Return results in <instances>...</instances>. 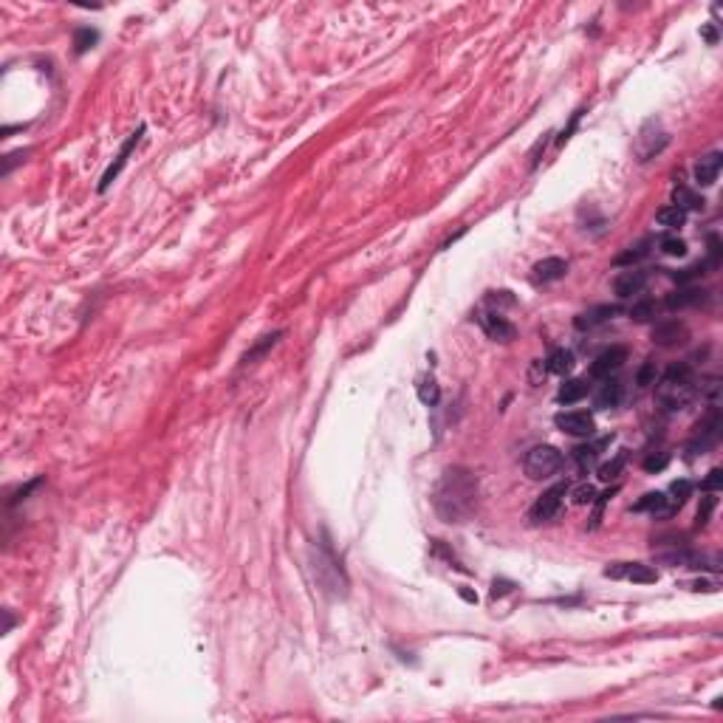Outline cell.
<instances>
[{"label": "cell", "mask_w": 723, "mask_h": 723, "mask_svg": "<svg viewBox=\"0 0 723 723\" xmlns=\"http://www.w3.org/2000/svg\"><path fill=\"white\" fill-rule=\"evenodd\" d=\"M478 478L463 466H449L433 492V508L444 523H466L478 511Z\"/></svg>", "instance_id": "obj_1"}, {"label": "cell", "mask_w": 723, "mask_h": 723, "mask_svg": "<svg viewBox=\"0 0 723 723\" xmlns=\"http://www.w3.org/2000/svg\"><path fill=\"white\" fill-rule=\"evenodd\" d=\"M608 441H610V438L596 441V444H582V447H577V449L571 452V458H574L577 469H580V472H588V469L596 463V458H599V452H602V447H605Z\"/></svg>", "instance_id": "obj_19"}, {"label": "cell", "mask_w": 723, "mask_h": 723, "mask_svg": "<svg viewBox=\"0 0 723 723\" xmlns=\"http://www.w3.org/2000/svg\"><path fill=\"white\" fill-rule=\"evenodd\" d=\"M647 286V271H639V269H630V271H622L616 280H613V291L616 297L627 300L633 294H641Z\"/></svg>", "instance_id": "obj_12"}, {"label": "cell", "mask_w": 723, "mask_h": 723, "mask_svg": "<svg viewBox=\"0 0 723 723\" xmlns=\"http://www.w3.org/2000/svg\"><path fill=\"white\" fill-rule=\"evenodd\" d=\"M655 376H658L655 362H653V359H647L644 365L639 368V373H636V385H639V388H650V385H655Z\"/></svg>", "instance_id": "obj_33"}, {"label": "cell", "mask_w": 723, "mask_h": 723, "mask_svg": "<svg viewBox=\"0 0 723 723\" xmlns=\"http://www.w3.org/2000/svg\"><path fill=\"white\" fill-rule=\"evenodd\" d=\"M658 249H661L664 255H670V257H684V255H686V243H684L678 235H664V238L658 241Z\"/></svg>", "instance_id": "obj_31"}, {"label": "cell", "mask_w": 723, "mask_h": 723, "mask_svg": "<svg viewBox=\"0 0 723 723\" xmlns=\"http://www.w3.org/2000/svg\"><path fill=\"white\" fill-rule=\"evenodd\" d=\"M534 283H557V280H563L565 274H568V263L563 260V257H546V260H539V263H534Z\"/></svg>", "instance_id": "obj_11"}, {"label": "cell", "mask_w": 723, "mask_h": 723, "mask_svg": "<svg viewBox=\"0 0 723 723\" xmlns=\"http://www.w3.org/2000/svg\"><path fill=\"white\" fill-rule=\"evenodd\" d=\"M698 393V382L695 373L686 362H675L664 371V376L655 382V399L664 410H684Z\"/></svg>", "instance_id": "obj_2"}, {"label": "cell", "mask_w": 723, "mask_h": 723, "mask_svg": "<svg viewBox=\"0 0 723 723\" xmlns=\"http://www.w3.org/2000/svg\"><path fill=\"white\" fill-rule=\"evenodd\" d=\"M706 269H717L720 266V241L717 235H709V257L703 260Z\"/></svg>", "instance_id": "obj_39"}, {"label": "cell", "mask_w": 723, "mask_h": 723, "mask_svg": "<svg viewBox=\"0 0 723 723\" xmlns=\"http://www.w3.org/2000/svg\"><path fill=\"white\" fill-rule=\"evenodd\" d=\"M23 155H26V150H20V153H12V155H6V161H4V175H9V172H12V167H15V164H18V161H20Z\"/></svg>", "instance_id": "obj_40"}, {"label": "cell", "mask_w": 723, "mask_h": 723, "mask_svg": "<svg viewBox=\"0 0 723 723\" xmlns=\"http://www.w3.org/2000/svg\"><path fill=\"white\" fill-rule=\"evenodd\" d=\"M280 336H283L280 331H274V333H266V336H260V339H257V345H255L252 350H246V353L241 356V368H246V365H255V362H257L260 356H266V353H269V350H271V347H274V345L280 342Z\"/></svg>", "instance_id": "obj_20"}, {"label": "cell", "mask_w": 723, "mask_h": 723, "mask_svg": "<svg viewBox=\"0 0 723 723\" xmlns=\"http://www.w3.org/2000/svg\"><path fill=\"white\" fill-rule=\"evenodd\" d=\"M480 325H483V331H486V336L489 339H494V342H511L514 336H517V328L506 319V316H500V314H483L480 316Z\"/></svg>", "instance_id": "obj_10"}, {"label": "cell", "mask_w": 723, "mask_h": 723, "mask_svg": "<svg viewBox=\"0 0 723 723\" xmlns=\"http://www.w3.org/2000/svg\"><path fill=\"white\" fill-rule=\"evenodd\" d=\"M633 511H647L653 517H661L664 520V511H667V494L664 492H647L636 506Z\"/></svg>", "instance_id": "obj_23"}, {"label": "cell", "mask_w": 723, "mask_h": 723, "mask_svg": "<svg viewBox=\"0 0 723 723\" xmlns=\"http://www.w3.org/2000/svg\"><path fill=\"white\" fill-rule=\"evenodd\" d=\"M627 314H630V319H636V322H650V319H655V314H658V302L650 300V297H644V300L633 302V308H630Z\"/></svg>", "instance_id": "obj_27"}, {"label": "cell", "mask_w": 723, "mask_h": 723, "mask_svg": "<svg viewBox=\"0 0 723 723\" xmlns=\"http://www.w3.org/2000/svg\"><path fill=\"white\" fill-rule=\"evenodd\" d=\"M686 339H689V328L681 319H661L653 325V342L658 347H678V345H686Z\"/></svg>", "instance_id": "obj_8"}, {"label": "cell", "mask_w": 723, "mask_h": 723, "mask_svg": "<svg viewBox=\"0 0 723 723\" xmlns=\"http://www.w3.org/2000/svg\"><path fill=\"white\" fill-rule=\"evenodd\" d=\"M650 238H644V241H639V243H633V246H627V252H622L619 257H616V263L619 266H630V263H636V260H641V257H647V252H650Z\"/></svg>", "instance_id": "obj_29"}, {"label": "cell", "mask_w": 723, "mask_h": 723, "mask_svg": "<svg viewBox=\"0 0 723 723\" xmlns=\"http://www.w3.org/2000/svg\"><path fill=\"white\" fill-rule=\"evenodd\" d=\"M672 207H678L684 212H695V210H703V198L695 196L689 187L678 184V187H672Z\"/></svg>", "instance_id": "obj_22"}, {"label": "cell", "mask_w": 723, "mask_h": 723, "mask_svg": "<svg viewBox=\"0 0 723 723\" xmlns=\"http://www.w3.org/2000/svg\"><path fill=\"white\" fill-rule=\"evenodd\" d=\"M605 577L608 580H627V582H636V585L658 582V571L644 565V563H610L605 568Z\"/></svg>", "instance_id": "obj_6"}, {"label": "cell", "mask_w": 723, "mask_h": 723, "mask_svg": "<svg viewBox=\"0 0 723 723\" xmlns=\"http://www.w3.org/2000/svg\"><path fill=\"white\" fill-rule=\"evenodd\" d=\"M689 494H692V480H686V478L675 480V483L670 486V492H667V511H664V520L672 517V514L689 500Z\"/></svg>", "instance_id": "obj_18"}, {"label": "cell", "mask_w": 723, "mask_h": 723, "mask_svg": "<svg viewBox=\"0 0 723 723\" xmlns=\"http://www.w3.org/2000/svg\"><path fill=\"white\" fill-rule=\"evenodd\" d=\"M96 32L94 29H79L77 32V37H74V46H77V54H82V51H88L94 43H96Z\"/></svg>", "instance_id": "obj_37"}, {"label": "cell", "mask_w": 723, "mask_h": 723, "mask_svg": "<svg viewBox=\"0 0 723 723\" xmlns=\"http://www.w3.org/2000/svg\"><path fill=\"white\" fill-rule=\"evenodd\" d=\"M565 494H568V483H557V486L546 489V492H542V494L534 500V506H531V511H528V520H531V523H549V520H554V517L560 514V508H563Z\"/></svg>", "instance_id": "obj_5"}, {"label": "cell", "mask_w": 723, "mask_h": 723, "mask_svg": "<svg viewBox=\"0 0 723 723\" xmlns=\"http://www.w3.org/2000/svg\"><path fill=\"white\" fill-rule=\"evenodd\" d=\"M700 37H703L709 46H715V43H717V32H715V26H703V29H700Z\"/></svg>", "instance_id": "obj_42"}, {"label": "cell", "mask_w": 723, "mask_h": 723, "mask_svg": "<svg viewBox=\"0 0 723 723\" xmlns=\"http://www.w3.org/2000/svg\"><path fill=\"white\" fill-rule=\"evenodd\" d=\"M720 172V153H709L695 164V181L700 187H712Z\"/></svg>", "instance_id": "obj_17"}, {"label": "cell", "mask_w": 723, "mask_h": 723, "mask_svg": "<svg viewBox=\"0 0 723 723\" xmlns=\"http://www.w3.org/2000/svg\"><path fill=\"white\" fill-rule=\"evenodd\" d=\"M715 506H717V497H715V492H703V497H700V506H698V523H695V528H706V525H709Z\"/></svg>", "instance_id": "obj_30"}, {"label": "cell", "mask_w": 723, "mask_h": 723, "mask_svg": "<svg viewBox=\"0 0 723 723\" xmlns=\"http://www.w3.org/2000/svg\"><path fill=\"white\" fill-rule=\"evenodd\" d=\"M539 371H546V362L537 359L534 365H531V385H539Z\"/></svg>", "instance_id": "obj_43"}, {"label": "cell", "mask_w": 723, "mask_h": 723, "mask_svg": "<svg viewBox=\"0 0 723 723\" xmlns=\"http://www.w3.org/2000/svg\"><path fill=\"white\" fill-rule=\"evenodd\" d=\"M720 430H723L720 410H717V407H709V410L700 416V421L695 424L692 438L686 441V452H689V455H703V452H709V449L720 441Z\"/></svg>", "instance_id": "obj_4"}, {"label": "cell", "mask_w": 723, "mask_h": 723, "mask_svg": "<svg viewBox=\"0 0 723 723\" xmlns=\"http://www.w3.org/2000/svg\"><path fill=\"white\" fill-rule=\"evenodd\" d=\"M523 469L531 480H549L563 469V452L557 447H549V444L531 447L523 458Z\"/></svg>", "instance_id": "obj_3"}, {"label": "cell", "mask_w": 723, "mask_h": 723, "mask_svg": "<svg viewBox=\"0 0 723 723\" xmlns=\"http://www.w3.org/2000/svg\"><path fill=\"white\" fill-rule=\"evenodd\" d=\"M616 314H622L619 305H594V308L582 311V314L574 319V328H577V331H591V328H596V325L613 319Z\"/></svg>", "instance_id": "obj_13"}, {"label": "cell", "mask_w": 723, "mask_h": 723, "mask_svg": "<svg viewBox=\"0 0 723 723\" xmlns=\"http://www.w3.org/2000/svg\"><path fill=\"white\" fill-rule=\"evenodd\" d=\"M458 594H461V599H463V602H469V605H475V602H478V594H472L469 588H458Z\"/></svg>", "instance_id": "obj_44"}, {"label": "cell", "mask_w": 723, "mask_h": 723, "mask_svg": "<svg viewBox=\"0 0 723 723\" xmlns=\"http://www.w3.org/2000/svg\"><path fill=\"white\" fill-rule=\"evenodd\" d=\"M625 463H627V449H619V452H616L610 461H605V463L599 466V480H605V483L616 480V478L622 475Z\"/></svg>", "instance_id": "obj_25"}, {"label": "cell", "mask_w": 723, "mask_h": 723, "mask_svg": "<svg viewBox=\"0 0 723 723\" xmlns=\"http://www.w3.org/2000/svg\"><path fill=\"white\" fill-rule=\"evenodd\" d=\"M619 489H608V492H602V494H596V508H594V517H591V528H596L599 525V520H602V511H605V506H608V500L616 494Z\"/></svg>", "instance_id": "obj_38"}, {"label": "cell", "mask_w": 723, "mask_h": 723, "mask_svg": "<svg viewBox=\"0 0 723 723\" xmlns=\"http://www.w3.org/2000/svg\"><path fill=\"white\" fill-rule=\"evenodd\" d=\"M546 371L549 373H557V376H565L574 371V353L565 350V347H557L549 359H546Z\"/></svg>", "instance_id": "obj_21"}, {"label": "cell", "mask_w": 723, "mask_h": 723, "mask_svg": "<svg viewBox=\"0 0 723 723\" xmlns=\"http://www.w3.org/2000/svg\"><path fill=\"white\" fill-rule=\"evenodd\" d=\"M588 396V382L585 379H568L563 388H560V393H557V399L563 402V404H577V402H582Z\"/></svg>", "instance_id": "obj_24"}, {"label": "cell", "mask_w": 723, "mask_h": 723, "mask_svg": "<svg viewBox=\"0 0 723 723\" xmlns=\"http://www.w3.org/2000/svg\"><path fill=\"white\" fill-rule=\"evenodd\" d=\"M706 300V291L703 288H695V286H686V288H675L667 294L664 305L670 311H678V308H689V305H700Z\"/></svg>", "instance_id": "obj_16"}, {"label": "cell", "mask_w": 723, "mask_h": 723, "mask_svg": "<svg viewBox=\"0 0 723 723\" xmlns=\"http://www.w3.org/2000/svg\"><path fill=\"white\" fill-rule=\"evenodd\" d=\"M655 221H658V226H667V229H678V226H684V224H686V212L670 204V207L658 210Z\"/></svg>", "instance_id": "obj_26"}, {"label": "cell", "mask_w": 723, "mask_h": 723, "mask_svg": "<svg viewBox=\"0 0 723 723\" xmlns=\"http://www.w3.org/2000/svg\"><path fill=\"white\" fill-rule=\"evenodd\" d=\"M667 463H670V455H664V452H653V455H647L644 458V472H650V475H655V472H664L667 469Z\"/></svg>", "instance_id": "obj_35"}, {"label": "cell", "mask_w": 723, "mask_h": 723, "mask_svg": "<svg viewBox=\"0 0 723 723\" xmlns=\"http://www.w3.org/2000/svg\"><path fill=\"white\" fill-rule=\"evenodd\" d=\"M418 399H421V404H427V407H435V404H438L441 388H438V382H435L433 376H424V379L418 382Z\"/></svg>", "instance_id": "obj_28"}, {"label": "cell", "mask_w": 723, "mask_h": 723, "mask_svg": "<svg viewBox=\"0 0 723 723\" xmlns=\"http://www.w3.org/2000/svg\"><path fill=\"white\" fill-rule=\"evenodd\" d=\"M700 274H706V266H703V263H695V266H689V269L672 271L670 277H672L678 286H684V283H689V280H695V277H700Z\"/></svg>", "instance_id": "obj_34"}, {"label": "cell", "mask_w": 723, "mask_h": 723, "mask_svg": "<svg viewBox=\"0 0 723 723\" xmlns=\"http://www.w3.org/2000/svg\"><path fill=\"white\" fill-rule=\"evenodd\" d=\"M554 424H557L563 433L574 435V438H591V435L596 433V421H594V416H591V413H585V410L560 413V416L554 418Z\"/></svg>", "instance_id": "obj_7"}, {"label": "cell", "mask_w": 723, "mask_h": 723, "mask_svg": "<svg viewBox=\"0 0 723 723\" xmlns=\"http://www.w3.org/2000/svg\"><path fill=\"white\" fill-rule=\"evenodd\" d=\"M508 591H511V582H506V580H494L492 582V596H503Z\"/></svg>", "instance_id": "obj_41"}, {"label": "cell", "mask_w": 723, "mask_h": 723, "mask_svg": "<svg viewBox=\"0 0 723 723\" xmlns=\"http://www.w3.org/2000/svg\"><path fill=\"white\" fill-rule=\"evenodd\" d=\"M723 489V469H709V475L700 480V492H720Z\"/></svg>", "instance_id": "obj_36"}, {"label": "cell", "mask_w": 723, "mask_h": 723, "mask_svg": "<svg viewBox=\"0 0 723 723\" xmlns=\"http://www.w3.org/2000/svg\"><path fill=\"white\" fill-rule=\"evenodd\" d=\"M596 486L594 483H580L574 492H571V500L577 503V506H588V503H594L596 500Z\"/></svg>", "instance_id": "obj_32"}, {"label": "cell", "mask_w": 723, "mask_h": 723, "mask_svg": "<svg viewBox=\"0 0 723 723\" xmlns=\"http://www.w3.org/2000/svg\"><path fill=\"white\" fill-rule=\"evenodd\" d=\"M141 133H144V127H139V130H136V133H133V136H130V139H127V141H124V144H122V150H119V155H116V161H113V164H110V167H108V169H105V175H102V184H99V190H102V193H105V190H108V187H110V184H113V178H116V175H119V172H122V167H124V164H127V155H130V153H133V147H136V144H139V139H141Z\"/></svg>", "instance_id": "obj_14"}, {"label": "cell", "mask_w": 723, "mask_h": 723, "mask_svg": "<svg viewBox=\"0 0 723 723\" xmlns=\"http://www.w3.org/2000/svg\"><path fill=\"white\" fill-rule=\"evenodd\" d=\"M622 399H625V385H622V379H616V376H608L602 385H599V390H596V407L599 410H610V407H619L622 404Z\"/></svg>", "instance_id": "obj_15"}, {"label": "cell", "mask_w": 723, "mask_h": 723, "mask_svg": "<svg viewBox=\"0 0 723 723\" xmlns=\"http://www.w3.org/2000/svg\"><path fill=\"white\" fill-rule=\"evenodd\" d=\"M625 362H627V347L613 345V347L602 350V353L594 359V365H591V376H594V379H608L610 373H616V371L625 365Z\"/></svg>", "instance_id": "obj_9"}]
</instances>
